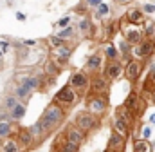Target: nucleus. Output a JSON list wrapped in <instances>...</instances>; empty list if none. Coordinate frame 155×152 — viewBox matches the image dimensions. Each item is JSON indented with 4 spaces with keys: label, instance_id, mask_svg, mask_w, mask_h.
Returning a JSON list of instances; mask_svg holds the SVG:
<instances>
[{
    "label": "nucleus",
    "instance_id": "f257e3e1",
    "mask_svg": "<svg viewBox=\"0 0 155 152\" xmlns=\"http://www.w3.org/2000/svg\"><path fill=\"white\" fill-rule=\"evenodd\" d=\"M85 107H87V112L96 116V118H103L105 114L108 112V96H96V94H87L85 96Z\"/></svg>",
    "mask_w": 155,
    "mask_h": 152
},
{
    "label": "nucleus",
    "instance_id": "f03ea898",
    "mask_svg": "<svg viewBox=\"0 0 155 152\" xmlns=\"http://www.w3.org/2000/svg\"><path fill=\"white\" fill-rule=\"evenodd\" d=\"M29 130H31V134H33V149H36V147H40V145L54 132V127L49 123L47 118L40 116L38 119H36V123H35L33 127H29Z\"/></svg>",
    "mask_w": 155,
    "mask_h": 152
},
{
    "label": "nucleus",
    "instance_id": "7ed1b4c3",
    "mask_svg": "<svg viewBox=\"0 0 155 152\" xmlns=\"http://www.w3.org/2000/svg\"><path fill=\"white\" fill-rule=\"evenodd\" d=\"M71 89H74L78 94V98H85L88 94V85H90V76L87 74L85 71H74L71 78H69V83H67Z\"/></svg>",
    "mask_w": 155,
    "mask_h": 152
},
{
    "label": "nucleus",
    "instance_id": "20e7f679",
    "mask_svg": "<svg viewBox=\"0 0 155 152\" xmlns=\"http://www.w3.org/2000/svg\"><path fill=\"white\" fill-rule=\"evenodd\" d=\"M72 123L76 125L78 129H81L85 134L94 132V130H97V129L101 127V119L96 118V116H92V114H88L87 111L78 112L76 116H74V121H72Z\"/></svg>",
    "mask_w": 155,
    "mask_h": 152
},
{
    "label": "nucleus",
    "instance_id": "39448f33",
    "mask_svg": "<svg viewBox=\"0 0 155 152\" xmlns=\"http://www.w3.org/2000/svg\"><path fill=\"white\" fill-rule=\"evenodd\" d=\"M155 53V42L150 38H143L139 43L130 47V60H144L153 56Z\"/></svg>",
    "mask_w": 155,
    "mask_h": 152
},
{
    "label": "nucleus",
    "instance_id": "423d86ee",
    "mask_svg": "<svg viewBox=\"0 0 155 152\" xmlns=\"http://www.w3.org/2000/svg\"><path fill=\"white\" fill-rule=\"evenodd\" d=\"M79 100L78 98V94H76V91L74 89H71L69 85H63L56 94H54V103L56 105H60V107H63L65 111L67 109H71V107H74L76 105V102Z\"/></svg>",
    "mask_w": 155,
    "mask_h": 152
},
{
    "label": "nucleus",
    "instance_id": "0eeeda50",
    "mask_svg": "<svg viewBox=\"0 0 155 152\" xmlns=\"http://www.w3.org/2000/svg\"><path fill=\"white\" fill-rule=\"evenodd\" d=\"M130 112L134 114V118L137 119L141 114L144 112V109L148 107V103L144 102V98L139 94V92H135V91H130V94L126 96V100H124V103H123Z\"/></svg>",
    "mask_w": 155,
    "mask_h": 152
},
{
    "label": "nucleus",
    "instance_id": "6e6552de",
    "mask_svg": "<svg viewBox=\"0 0 155 152\" xmlns=\"http://www.w3.org/2000/svg\"><path fill=\"white\" fill-rule=\"evenodd\" d=\"M43 118H47L49 119V123L54 127V130L65 121V118H67V111L63 109V107H60V105H56L54 102L52 103H49L47 107H45V111H43V114H41Z\"/></svg>",
    "mask_w": 155,
    "mask_h": 152
},
{
    "label": "nucleus",
    "instance_id": "1a4fd4ad",
    "mask_svg": "<svg viewBox=\"0 0 155 152\" xmlns=\"http://www.w3.org/2000/svg\"><path fill=\"white\" fill-rule=\"evenodd\" d=\"M108 91H110V81L101 74H92L90 78V85H88V92L90 94H96V96H108Z\"/></svg>",
    "mask_w": 155,
    "mask_h": 152
},
{
    "label": "nucleus",
    "instance_id": "9d476101",
    "mask_svg": "<svg viewBox=\"0 0 155 152\" xmlns=\"http://www.w3.org/2000/svg\"><path fill=\"white\" fill-rule=\"evenodd\" d=\"M121 31H123V40L130 45H135L143 40V29L137 26H132L128 22H121Z\"/></svg>",
    "mask_w": 155,
    "mask_h": 152
},
{
    "label": "nucleus",
    "instance_id": "9b49d317",
    "mask_svg": "<svg viewBox=\"0 0 155 152\" xmlns=\"http://www.w3.org/2000/svg\"><path fill=\"white\" fill-rule=\"evenodd\" d=\"M123 71H124V65H123L121 62H110V60H107V62L103 64L101 74L112 83V81H117V80L123 78Z\"/></svg>",
    "mask_w": 155,
    "mask_h": 152
},
{
    "label": "nucleus",
    "instance_id": "f8f14e48",
    "mask_svg": "<svg viewBox=\"0 0 155 152\" xmlns=\"http://www.w3.org/2000/svg\"><path fill=\"white\" fill-rule=\"evenodd\" d=\"M143 69H144V62L143 60H128L126 65H124V71L123 76L130 81V83H135L141 74H143Z\"/></svg>",
    "mask_w": 155,
    "mask_h": 152
},
{
    "label": "nucleus",
    "instance_id": "ddd939ff",
    "mask_svg": "<svg viewBox=\"0 0 155 152\" xmlns=\"http://www.w3.org/2000/svg\"><path fill=\"white\" fill-rule=\"evenodd\" d=\"M41 78H43L41 74H22V73H16L15 83H22L31 92H35V91H40L41 89Z\"/></svg>",
    "mask_w": 155,
    "mask_h": 152
},
{
    "label": "nucleus",
    "instance_id": "4468645a",
    "mask_svg": "<svg viewBox=\"0 0 155 152\" xmlns=\"http://www.w3.org/2000/svg\"><path fill=\"white\" fill-rule=\"evenodd\" d=\"M63 136H65V140H67L69 143L78 145V147H81V145L87 141V134H85L81 129H78L74 123H69V125H67V129H65Z\"/></svg>",
    "mask_w": 155,
    "mask_h": 152
},
{
    "label": "nucleus",
    "instance_id": "2eb2a0df",
    "mask_svg": "<svg viewBox=\"0 0 155 152\" xmlns=\"http://www.w3.org/2000/svg\"><path fill=\"white\" fill-rule=\"evenodd\" d=\"M15 140L18 141V145L22 149H25V150H31L33 149V134H31L29 127H18Z\"/></svg>",
    "mask_w": 155,
    "mask_h": 152
},
{
    "label": "nucleus",
    "instance_id": "dca6fc26",
    "mask_svg": "<svg viewBox=\"0 0 155 152\" xmlns=\"http://www.w3.org/2000/svg\"><path fill=\"white\" fill-rule=\"evenodd\" d=\"M146 15L141 11V7H130L128 11H126V15H124V22H128V24H132V26H137V27H141L144 22H146Z\"/></svg>",
    "mask_w": 155,
    "mask_h": 152
},
{
    "label": "nucleus",
    "instance_id": "f3484780",
    "mask_svg": "<svg viewBox=\"0 0 155 152\" xmlns=\"http://www.w3.org/2000/svg\"><path fill=\"white\" fill-rule=\"evenodd\" d=\"M103 64H105V60H103V56L99 54V53H96V54H92L88 60H87V64H85V73L90 76V74H97V73H101V69H103Z\"/></svg>",
    "mask_w": 155,
    "mask_h": 152
},
{
    "label": "nucleus",
    "instance_id": "a211bd4d",
    "mask_svg": "<svg viewBox=\"0 0 155 152\" xmlns=\"http://www.w3.org/2000/svg\"><path fill=\"white\" fill-rule=\"evenodd\" d=\"M114 116H116V118H119L123 123H126L130 129H134V127H135V121H137V119L134 118V114L130 112L124 105H119V107H116V112H114Z\"/></svg>",
    "mask_w": 155,
    "mask_h": 152
},
{
    "label": "nucleus",
    "instance_id": "6ab92c4d",
    "mask_svg": "<svg viewBox=\"0 0 155 152\" xmlns=\"http://www.w3.org/2000/svg\"><path fill=\"white\" fill-rule=\"evenodd\" d=\"M124 147H126V140L121 138V136L116 134V132H112L110 138H108L107 149H108V150H114V152H124Z\"/></svg>",
    "mask_w": 155,
    "mask_h": 152
},
{
    "label": "nucleus",
    "instance_id": "aec40b11",
    "mask_svg": "<svg viewBox=\"0 0 155 152\" xmlns=\"http://www.w3.org/2000/svg\"><path fill=\"white\" fill-rule=\"evenodd\" d=\"M143 92H155V60L150 62V65H148V74H146V81H144V85H143Z\"/></svg>",
    "mask_w": 155,
    "mask_h": 152
},
{
    "label": "nucleus",
    "instance_id": "412c9836",
    "mask_svg": "<svg viewBox=\"0 0 155 152\" xmlns=\"http://www.w3.org/2000/svg\"><path fill=\"white\" fill-rule=\"evenodd\" d=\"M11 94H13L18 102L25 103V102L31 98V94H33V92H31L25 85H22V83H15V85H13V89H11Z\"/></svg>",
    "mask_w": 155,
    "mask_h": 152
},
{
    "label": "nucleus",
    "instance_id": "4be33fe9",
    "mask_svg": "<svg viewBox=\"0 0 155 152\" xmlns=\"http://www.w3.org/2000/svg\"><path fill=\"white\" fill-rule=\"evenodd\" d=\"M18 103V100L11 94V92H5V94H2V98H0V112H5L9 114L13 111V107Z\"/></svg>",
    "mask_w": 155,
    "mask_h": 152
},
{
    "label": "nucleus",
    "instance_id": "5701e85b",
    "mask_svg": "<svg viewBox=\"0 0 155 152\" xmlns=\"http://www.w3.org/2000/svg\"><path fill=\"white\" fill-rule=\"evenodd\" d=\"M112 129H114V132L116 134H119L121 138H124V140H128L130 138V134H132V129L126 125V123H123L119 118H112Z\"/></svg>",
    "mask_w": 155,
    "mask_h": 152
},
{
    "label": "nucleus",
    "instance_id": "b1692460",
    "mask_svg": "<svg viewBox=\"0 0 155 152\" xmlns=\"http://www.w3.org/2000/svg\"><path fill=\"white\" fill-rule=\"evenodd\" d=\"M78 31L83 35L85 38H92L94 36V24L88 16H83L79 22H78Z\"/></svg>",
    "mask_w": 155,
    "mask_h": 152
},
{
    "label": "nucleus",
    "instance_id": "393cba45",
    "mask_svg": "<svg viewBox=\"0 0 155 152\" xmlns=\"http://www.w3.org/2000/svg\"><path fill=\"white\" fill-rule=\"evenodd\" d=\"M0 152H22V147L18 145V141L15 140V136H9V138L2 140Z\"/></svg>",
    "mask_w": 155,
    "mask_h": 152
},
{
    "label": "nucleus",
    "instance_id": "a878e982",
    "mask_svg": "<svg viewBox=\"0 0 155 152\" xmlns=\"http://www.w3.org/2000/svg\"><path fill=\"white\" fill-rule=\"evenodd\" d=\"M25 112H27V105L22 103V102H18V103L13 107V111L9 112V119H11V121H22V119L25 118Z\"/></svg>",
    "mask_w": 155,
    "mask_h": 152
},
{
    "label": "nucleus",
    "instance_id": "bb28decb",
    "mask_svg": "<svg viewBox=\"0 0 155 152\" xmlns=\"http://www.w3.org/2000/svg\"><path fill=\"white\" fill-rule=\"evenodd\" d=\"M103 54L107 56V60H110V62H119V53H117L116 45L112 43V42H105L103 43Z\"/></svg>",
    "mask_w": 155,
    "mask_h": 152
},
{
    "label": "nucleus",
    "instance_id": "cd10ccee",
    "mask_svg": "<svg viewBox=\"0 0 155 152\" xmlns=\"http://www.w3.org/2000/svg\"><path fill=\"white\" fill-rule=\"evenodd\" d=\"M61 73V69L54 64V60H45V64H43V74L45 76H51V80H54V78H58Z\"/></svg>",
    "mask_w": 155,
    "mask_h": 152
},
{
    "label": "nucleus",
    "instance_id": "c85d7f7f",
    "mask_svg": "<svg viewBox=\"0 0 155 152\" xmlns=\"http://www.w3.org/2000/svg\"><path fill=\"white\" fill-rule=\"evenodd\" d=\"M72 53H74V47L69 45V43H63L61 47L52 49V56H54V58H65V60H69V58L72 56Z\"/></svg>",
    "mask_w": 155,
    "mask_h": 152
},
{
    "label": "nucleus",
    "instance_id": "c756f323",
    "mask_svg": "<svg viewBox=\"0 0 155 152\" xmlns=\"http://www.w3.org/2000/svg\"><path fill=\"white\" fill-rule=\"evenodd\" d=\"M134 152H153V143L148 140L134 138Z\"/></svg>",
    "mask_w": 155,
    "mask_h": 152
},
{
    "label": "nucleus",
    "instance_id": "7c9ffc66",
    "mask_svg": "<svg viewBox=\"0 0 155 152\" xmlns=\"http://www.w3.org/2000/svg\"><path fill=\"white\" fill-rule=\"evenodd\" d=\"M56 38H60L61 42H65L67 43V40H74L76 38V27H72V26H69V27H65V29H60V31H56Z\"/></svg>",
    "mask_w": 155,
    "mask_h": 152
},
{
    "label": "nucleus",
    "instance_id": "2f4dec72",
    "mask_svg": "<svg viewBox=\"0 0 155 152\" xmlns=\"http://www.w3.org/2000/svg\"><path fill=\"white\" fill-rule=\"evenodd\" d=\"M15 134V125L13 121H0V140H5Z\"/></svg>",
    "mask_w": 155,
    "mask_h": 152
},
{
    "label": "nucleus",
    "instance_id": "473e14b6",
    "mask_svg": "<svg viewBox=\"0 0 155 152\" xmlns=\"http://www.w3.org/2000/svg\"><path fill=\"white\" fill-rule=\"evenodd\" d=\"M130 43H126L123 38H121V42L116 45V49H117V53H119V56L123 58V60H130Z\"/></svg>",
    "mask_w": 155,
    "mask_h": 152
},
{
    "label": "nucleus",
    "instance_id": "72a5a7b5",
    "mask_svg": "<svg viewBox=\"0 0 155 152\" xmlns=\"http://www.w3.org/2000/svg\"><path fill=\"white\" fill-rule=\"evenodd\" d=\"M108 15H110V5H108L107 2H103V4H99V5L96 7V18L105 20Z\"/></svg>",
    "mask_w": 155,
    "mask_h": 152
},
{
    "label": "nucleus",
    "instance_id": "f704fd0d",
    "mask_svg": "<svg viewBox=\"0 0 155 152\" xmlns=\"http://www.w3.org/2000/svg\"><path fill=\"white\" fill-rule=\"evenodd\" d=\"M143 26H144V29H143V38H150V40H153L155 22H153V20H148V18H146V22H144Z\"/></svg>",
    "mask_w": 155,
    "mask_h": 152
},
{
    "label": "nucleus",
    "instance_id": "c9c22d12",
    "mask_svg": "<svg viewBox=\"0 0 155 152\" xmlns=\"http://www.w3.org/2000/svg\"><path fill=\"white\" fill-rule=\"evenodd\" d=\"M152 125H148V123H144L143 127H141V138L139 140H148L150 141V136H152Z\"/></svg>",
    "mask_w": 155,
    "mask_h": 152
},
{
    "label": "nucleus",
    "instance_id": "e433bc0d",
    "mask_svg": "<svg viewBox=\"0 0 155 152\" xmlns=\"http://www.w3.org/2000/svg\"><path fill=\"white\" fill-rule=\"evenodd\" d=\"M11 49H13V43H11L7 38H0V53H2V54H7Z\"/></svg>",
    "mask_w": 155,
    "mask_h": 152
},
{
    "label": "nucleus",
    "instance_id": "4c0bfd02",
    "mask_svg": "<svg viewBox=\"0 0 155 152\" xmlns=\"http://www.w3.org/2000/svg\"><path fill=\"white\" fill-rule=\"evenodd\" d=\"M71 20H72V16L71 15H67V16H63V18H60L54 26L58 27V29H65V27H69L71 26Z\"/></svg>",
    "mask_w": 155,
    "mask_h": 152
},
{
    "label": "nucleus",
    "instance_id": "58836bf2",
    "mask_svg": "<svg viewBox=\"0 0 155 152\" xmlns=\"http://www.w3.org/2000/svg\"><path fill=\"white\" fill-rule=\"evenodd\" d=\"M47 43H49V45H51L52 49H58V47H61V45H63L65 42H61L60 38H56L54 35H51V36L47 38Z\"/></svg>",
    "mask_w": 155,
    "mask_h": 152
},
{
    "label": "nucleus",
    "instance_id": "ea45409f",
    "mask_svg": "<svg viewBox=\"0 0 155 152\" xmlns=\"http://www.w3.org/2000/svg\"><path fill=\"white\" fill-rule=\"evenodd\" d=\"M52 60H54V64H56L60 69H69V65H71V62L65 60V58H52Z\"/></svg>",
    "mask_w": 155,
    "mask_h": 152
},
{
    "label": "nucleus",
    "instance_id": "a19ab883",
    "mask_svg": "<svg viewBox=\"0 0 155 152\" xmlns=\"http://www.w3.org/2000/svg\"><path fill=\"white\" fill-rule=\"evenodd\" d=\"M141 11L146 15V13H155V4H150V2H146L143 7H141Z\"/></svg>",
    "mask_w": 155,
    "mask_h": 152
},
{
    "label": "nucleus",
    "instance_id": "79ce46f5",
    "mask_svg": "<svg viewBox=\"0 0 155 152\" xmlns=\"http://www.w3.org/2000/svg\"><path fill=\"white\" fill-rule=\"evenodd\" d=\"M105 0H85V5L87 7H90V9H96L99 4H103Z\"/></svg>",
    "mask_w": 155,
    "mask_h": 152
},
{
    "label": "nucleus",
    "instance_id": "37998d69",
    "mask_svg": "<svg viewBox=\"0 0 155 152\" xmlns=\"http://www.w3.org/2000/svg\"><path fill=\"white\" fill-rule=\"evenodd\" d=\"M16 20H18V22H25V20H27V16H25L24 13H20V11H18V13H16Z\"/></svg>",
    "mask_w": 155,
    "mask_h": 152
},
{
    "label": "nucleus",
    "instance_id": "c03bdc74",
    "mask_svg": "<svg viewBox=\"0 0 155 152\" xmlns=\"http://www.w3.org/2000/svg\"><path fill=\"white\" fill-rule=\"evenodd\" d=\"M24 43H25V47H33L38 43V40H24Z\"/></svg>",
    "mask_w": 155,
    "mask_h": 152
},
{
    "label": "nucleus",
    "instance_id": "a18cd8bd",
    "mask_svg": "<svg viewBox=\"0 0 155 152\" xmlns=\"http://www.w3.org/2000/svg\"><path fill=\"white\" fill-rule=\"evenodd\" d=\"M148 125H152V127L155 125V114H152V116H150V123H148Z\"/></svg>",
    "mask_w": 155,
    "mask_h": 152
},
{
    "label": "nucleus",
    "instance_id": "49530a36",
    "mask_svg": "<svg viewBox=\"0 0 155 152\" xmlns=\"http://www.w3.org/2000/svg\"><path fill=\"white\" fill-rule=\"evenodd\" d=\"M117 2H119V4H130L132 0H117Z\"/></svg>",
    "mask_w": 155,
    "mask_h": 152
},
{
    "label": "nucleus",
    "instance_id": "de8ad7c7",
    "mask_svg": "<svg viewBox=\"0 0 155 152\" xmlns=\"http://www.w3.org/2000/svg\"><path fill=\"white\" fill-rule=\"evenodd\" d=\"M103 152H114V150H108V149H105V150H103Z\"/></svg>",
    "mask_w": 155,
    "mask_h": 152
},
{
    "label": "nucleus",
    "instance_id": "09e8293b",
    "mask_svg": "<svg viewBox=\"0 0 155 152\" xmlns=\"http://www.w3.org/2000/svg\"><path fill=\"white\" fill-rule=\"evenodd\" d=\"M2 56H4V54H2V53H0V60H2Z\"/></svg>",
    "mask_w": 155,
    "mask_h": 152
},
{
    "label": "nucleus",
    "instance_id": "8fccbe9b",
    "mask_svg": "<svg viewBox=\"0 0 155 152\" xmlns=\"http://www.w3.org/2000/svg\"><path fill=\"white\" fill-rule=\"evenodd\" d=\"M153 42H155V33H153Z\"/></svg>",
    "mask_w": 155,
    "mask_h": 152
},
{
    "label": "nucleus",
    "instance_id": "3c124183",
    "mask_svg": "<svg viewBox=\"0 0 155 152\" xmlns=\"http://www.w3.org/2000/svg\"><path fill=\"white\" fill-rule=\"evenodd\" d=\"M0 145H2V140H0Z\"/></svg>",
    "mask_w": 155,
    "mask_h": 152
},
{
    "label": "nucleus",
    "instance_id": "603ef678",
    "mask_svg": "<svg viewBox=\"0 0 155 152\" xmlns=\"http://www.w3.org/2000/svg\"><path fill=\"white\" fill-rule=\"evenodd\" d=\"M153 103H155V98H153Z\"/></svg>",
    "mask_w": 155,
    "mask_h": 152
}]
</instances>
